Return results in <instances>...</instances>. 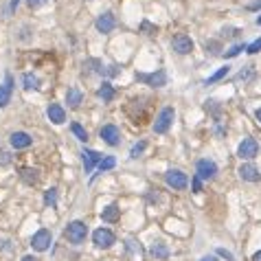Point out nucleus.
Here are the masks:
<instances>
[{
    "instance_id": "4c0bfd02",
    "label": "nucleus",
    "mask_w": 261,
    "mask_h": 261,
    "mask_svg": "<svg viewBox=\"0 0 261 261\" xmlns=\"http://www.w3.org/2000/svg\"><path fill=\"white\" fill-rule=\"evenodd\" d=\"M22 261H40V259L33 257V255H27V257H22Z\"/></svg>"
},
{
    "instance_id": "c03bdc74",
    "label": "nucleus",
    "mask_w": 261,
    "mask_h": 261,
    "mask_svg": "<svg viewBox=\"0 0 261 261\" xmlns=\"http://www.w3.org/2000/svg\"><path fill=\"white\" fill-rule=\"evenodd\" d=\"M257 24H259V27H261V15H259V18H257Z\"/></svg>"
},
{
    "instance_id": "f257e3e1",
    "label": "nucleus",
    "mask_w": 261,
    "mask_h": 261,
    "mask_svg": "<svg viewBox=\"0 0 261 261\" xmlns=\"http://www.w3.org/2000/svg\"><path fill=\"white\" fill-rule=\"evenodd\" d=\"M173 116H176L173 107H169V105H167V107H162L160 114H158V119H156V123H154V132H156V134H165L169 127H171Z\"/></svg>"
},
{
    "instance_id": "ea45409f",
    "label": "nucleus",
    "mask_w": 261,
    "mask_h": 261,
    "mask_svg": "<svg viewBox=\"0 0 261 261\" xmlns=\"http://www.w3.org/2000/svg\"><path fill=\"white\" fill-rule=\"evenodd\" d=\"M255 116H257V123H259V125H261V107H259L257 112H255Z\"/></svg>"
},
{
    "instance_id": "e433bc0d",
    "label": "nucleus",
    "mask_w": 261,
    "mask_h": 261,
    "mask_svg": "<svg viewBox=\"0 0 261 261\" xmlns=\"http://www.w3.org/2000/svg\"><path fill=\"white\" fill-rule=\"evenodd\" d=\"M217 255H222V257H226L228 261H233V255H230V253H226V250H224V248H219V250H217Z\"/></svg>"
},
{
    "instance_id": "a211bd4d",
    "label": "nucleus",
    "mask_w": 261,
    "mask_h": 261,
    "mask_svg": "<svg viewBox=\"0 0 261 261\" xmlns=\"http://www.w3.org/2000/svg\"><path fill=\"white\" fill-rule=\"evenodd\" d=\"M81 99H84V95H81L77 88H68V92H66V101H68V105L73 107V110H77V107L81 105Z\"/></svg>"
},
{
    "instance_id": "7ed1b4c3",
    "label": "nucleus",
    "mask_w": 261,
    "mask_h": 261,
    "mask_svg": "<svg viewBox=\"0 0 261 261\" xmlns=\"http://www.w3.org/2000/svg\"><path fill=\"white\" fill-rule=\"evenodd\" d=\"M136 79L138 81H145L147 86H152V88H162V86L167 84V73L162 68H158L156 73H136Z\"/></svg>"
},
{
    "instance_id": "1a4fd4ad",
    "label": "nucleus",
    "mask_w": 261,
    "mask_h": 261,
    "mask_svg": "<svg viewBox=\"0 0 261 261\" xmlns=\"http://www.w3.org/2000/svg\"><path fill=\"white\" fill-rule=\"evenodd\" d=\"M171 49L180 55H189L193 51V40L189 38L187 33H178V35H173V40H171Z\"/></svg>"
},
{
    "instance_id": "5701e85b",
    "label": "nucleus",
    "mask_w": 261,
    "mask_h": 261,
    "mask_svg": "<svg viewBox=\"0 0 261 261\" xmlns=\"http://www.w3.org/2000/svg\"><path fill=\"white\" fill-rule=\"evenodd\" d=\"M70 130H73V134H75L77 138H79L81 143H86V141H88V132H86L84 127L79 125V123H73V125H70Z\"/></svg>"
},
{
    "instance_id": "2eb2a0df",
    "label": "nucleus",
    "mask_w": 261,
    "mask_h": 261,
    "mask_svg": "<svg viewBox=\"0 0 261 261\" xmlns=\"http://www.w3.org/2000/svg\"><path fill=\"white\" fill-rule=\"evenodd\" d=\"M9 141H11V147H15V150H24V147H29L33 143V138L27 132H13Z\"/></svg>"
},
{
    "instance_id": "f3484780",
    "label": "nucleus",
    "mask_w": 261,
    "mask_h": 261,
    "mask_svg": "<svg viewBox=\"0 0 261 261\" xmlns=\"http://www.w3.org/2000/svg\"><path fill=\"white\" fill-rule=\"evenodd\" d=\"M119 217H121V209L116 204H110L107 209L101 211V219L104 222H119Z\"/></svg>"
},
{
    "instance_id": "4468645a",
    "label": "nucleus",
    "mask_w": 261,
    "mask_h": 261,
    "mask_svg": "<svg viewBox=\"0 0 261 261\" xmlns=\"http://www.w3.org/2000/svg\"><path fill=\"white\" fill-rule=\"evenodd\" d=\"M11 90H13V77L4 75V86H0V107H4L11 101Z\"/></svg>"
},
{
    "instance_id": "393cba45",
    "label": "nucleus",
    "mask_w": 261,
    "mask_h": 261,
    "mask_svg": "<svg viewBox=\"0 0 261 261\" xmlns=\"http://www.w3.org/2000/svg\"><path fill=\"white\" fill-rule=\"evenodd\" d=\"M44 204H49V207H55V204H57V189H49V191L44 193Z\"/></svg>"
},
{
    "instance_id": "c85d7f7f",
    "label": "nucleus",
    "mask_w": 261,
    "mask_h": 261,
    "mask_svg": "<svg viewBox=\"0 0 261 261\" xmlns=\"http://www.w3.org/2000/svg\"><path fill=\"white\" fill-rule=\"evenodd\" d=\"M143 150H145V141H141V143H138V145H134V147H132L130 156H132V158H138V156H141V154H143Z\"/></svg>"
},
{
    "instance_id": "9d476101",
    "label": "nucleus",
    "mask_w": 261,
    "mask_h": 261,
    "mask_svg": "<svg viewBox=\"0 0 261 261\" xmlns=\"http://www.w3.org/2000/svg\"><path fill=\"white\" fill-rule=\"evenodd\" d=\"M99 136L104 138L110 147H116L121 143V132H119V127L116 125H104L101 127V132H99Z\"/></svg>"
},
{
    "instance_id": "6ab92c4d",
    "label": "nucleus",
    "mask_w": 261,
    "mask_h": 261,
    "mask_svg": "<svg viewBox=\"0 0 261 261\" xmlns=\"http://www.w3.org/2000/svg\"><path fill=\"white\" fill-rule=\"evenodd\" d=\"M22 180L27 182V184H35L40 180V169H35V167H24L22 169Z\"/></svg>"
},
{
    "instance_id": "c756f323",
    "label": "nucleus",
    "mask_w": 261,
    "mask_h": 261,
    "mask_svg": "<svg viewBox=\"0 0 261 261\" xmlns=\"http://www.w3.org/2000/svg\"><path fill=\"white\" fill-rule=\"evenodd\" d=\"M191 187H193V193H200V191H202V180H200L198 176H193V180H191Z\"/></svg>"
},
{
    "instance_id": "f704fd0d",
    "label": "nucleus",
    "mask_w": 261,
    "mask_h": 261,
    "mask_svg": "<svg viewBox=\"0 0 261 261\" xmlns=\"http://www.w3.org/2000/svg\"><path fill=\"white\" fill-rule=\"evenodd\" d=\"M141 29H143V31H152V33H156V27H154V24H150V22H143Z\"/></svg>"
},
{
    "instance_id": "a19ab883",
    "label": "nucleus",
    "mask_w": 261,
    "mask_h": 261,
    "mask_svg": "<svg viewBox=\"0 0 261 261\" xmlns=\"http://www.w3.org/2000/svg\"><path fill=\"white\" fill-rule=\"evenodd\" d=\"M253 261H261V250H259V253H255V255H253Z\"/></svg>"
},
{
    "instance_id": "4be33fe9",
    "label": "nucleus",
    "mask_w": 261,
    "mask_h": 261,
    "mask_svg": "<svg viewBox=\"0 0 261 261\" xmlns=\"http://www.w3.org/2000/svg\"><path fill=\"white\" fill-rule=\"evenodd\" d=\"M152 255H154V257H158V259H167L169 257V248H167L165 244L158 242V244L152 246Z\"/></svg>"
},
{
    "instance_id": "ddd939ff",
    "label": "nucleus",
    "mask_w": 261,
    "mask_h": 261,
    "mask_svg": "<svg viewBox=\"0 0 261 261\" xmlns=\"http://www.w3.org/2000/svg\"><path fill=\"white\" fill-rule=\"evenodd\" d=\"M239 178L246 182H259L261 180V173L259 169L255 165H250V162H244L242 167H239Z\"/></svg>"
},
{
    "instance_id": "412c9836",
    "label": "nucleus",
    "mask_w": 261,
    "mask_h": 261,
    "mask_svg": "<svg viewBox=\"0 0 261 261\" xmlns=\"http://www.w3.org/2000/svg\"><path fill=\"white\" fill-rule=\"evenodd\" d=\"M97 95H99L104 101H112V99H114V88H112V86L105 81V84L101 86L99 90H97Z\"/></svg>"
},
{
    "instance_id": "c9c22d12",
    "label": "nucleus",
    "mask_w": 261,
    "mask_h": 261,
    "mask_svg": "<svg viewBox=\"0 0 261 261\" xmlns=\"http://www.w3.org/2000/svg\"><path fill=\"white\" fill-rule=\"evenodd\" d=\"M222 33H224V38H226V35L228 38H233V35H237V29H224Z\"/></svg>"
},
{
    "instance_id": "f8f14e48",
    "label": "nucleus",
    "mask_w": 261,
    "mask_h": 261,
    "mask_svg": "<svg viewBox=\"0 0 261 261\" xmlns=\"http://www.w3.org/2000/svg\"><path fill=\"white\" fill-rule=\"evenodd\" d=\"M81 158H84L86 173H90L92 169H95V165H99V162L104 160V156H101L99 152H95V150H84V152H81Z\"/></svg>"
},
{
    "instance_id": "473e14b6",
    "label": "nucleus",
    "mask_w": 261,
    "mask_h": 261,
    "mask_svg": "<svg viewBox=\"0 0 261 261\" xmlns=\"http://www.w3.org/2000/svg\"><path fill=\"white\" fill-rule=\"evenodd\" d=\"M105 75H107V77L119 75V66H107V68H105Z\"/></svg>"
},
{
    "instance_id": "58836bf2",
    "label": "nucleus",
    "mask_w": 261,
    "mask_h": 261,
    "mask_svg": "<svg viewBox=\"0 0 261 261\" xmlns=\"http://www.w3.org/2000/svg\"><path fill=\"white\" fill-rule=\"evenodd\" d=\"M248 9H261V0H259V2H253Z\"/></svg>"
},
{
    "instance_id": "dca6fc26",
    "label": "nucleus",
    "mask_w": 261,
    "mask_h": 261,
    "mask_svg": "<svg viewBox=\"0 0 261 261\" xmlns=\"http://www.w3.org/2000/svg\"><path fill=\"white\" fill-rule=\"evenodd\" d=\"M46 114H49L51 123H55V125H61V123L66 121V112H64V107L57 105V104H51V105H49V110H46Z\"/></svg>"
},
{
    "instance_id": "a878e982",
    "label": "nucleus",
    "mask_w": 261,
    "mask_h": 261,
    "mask_svg": "<svg viewBox=\"0 0 261 261\" xmlns=\"http://www.w3.org/2000/svg\"><path fill=\"white\" fill-rule=\"evenodd\" d=\"M116 165V160H114V156H105L104 158V160H101L99 162V171L101 173H104V171H107V169H112V167H114Z\"/></svg>"
},
{
    "instance_id": "6e6552de",
    "label": "nucleus",
    "mask_w": 261,
    "mask_h": 261,
    "mask_svg": "<svg viewBox=\"0 0 261 261\" xmlns=\"http://www.w3.org/2000/svg\"><path fill=\"white\" fill-rule=\"evenodd\" d=\"M92 242H95L97 248H110V246L116 242V237L110 228H97L95 233H92Z\"/></svg>"
},
{
    "instance_id": "423d86ee",
    "label": "nucleus",
    "mask_w": 261,
    "mask_h": 261,
    "mask_svg": "<svg viewBox=\"0 0 261 261\" xmlns=\"http://www.w3.org/2000/svg\"><path fill=\"white\" fill-rule=\"evenodd\" d=\"M215 173H217V165H215L213 160H209V158H202V160H198L196 176L200 178V180H213Z\"/></svg>"
},
{
    "instance_id": "2f4dec72",
    "label": "nucleus",
    "mask_w": 261,
    "mask_h": 261,
    "mask_svg": "<svg viewBox=\"0 0 261 261\" xmlns=\"http://www.w3.org/2000/svg\"><path fill=\"white\" fill-rule=\"evenodd\" d=\"M46 2V0H27V4L31 9H38V7H42V4Z\"/></svg>"
},
{
    "instance_id": "9b49d317",
    "label": "nucleus",
    "mask_w": 261,
    "mask_h": 261,
    "mask_svg": "<svg viewBox=\"0 0 261 261\" xmlns=\"http://www.w3.org/2000/svg\"><path fill=\"white\" fill-rule=\"evenodd\" d=\"M95 27H97V31H99V33H110V31L116 27V18H114V13H112V11L101 13L99 18H97Z\"/></svg>"
},
{
    "instance_id": "20e7f679",
    "label": "nucleus",
    "mask_w": 261,
    "mask_h": 261,
    "mask_svg": "<svg viewBox=\"0 0 261 261\" xmlns=\"http://www.w3.org/2000/svg\"><path fill=\"white\" fill-rule=\"evenodd\" d=\"M165 182H167L171 189H178V191H182V189L189 187L187 173H182L180 169H169V171L165 173Z\"/></svg>"
},
{
    "instance_id": "f03ea898",
    "label": "nucleus",
    "mask_w": 261,
    "mask_h": 261,
    "mask_svg": "<svg viewBox=\"0 0 261 261\" xmlns=\"http://www.w3.org/2000/svg\"><path fill=\"white\" fill-rule=\"evenodd\" d=\"M86 235H88V226L84 222H70L66 226V237H68L70 244H81L86 239Z\"/></svg>"
},
{
    "instance_id": "cd10ccee",
    "label": "nucleus",
    "mask_w": 261,
    "mask_h": 261,
    "mask_svg": "<svg viewBox=\"0 0 261 261\" xmlns=\"http://www.w3.org/2000/svg\"><path fill=\"white\" fill-rule=\"evenodd\" d=\"M259 51H261V38H257L253 44H248V46H246V53H250V55L259 53Z\"/></svg>"
},
{
    "instance_id": "72a5a7b5",
    "label": "nucleus",
    "mask_w": 261,
    "mask_h": 261,
    "mask_svg": "<svg viewBox=\"0 0 261 261\" xmlns=\"http://www.w3.org/2000/svg\"><path fill=\"white\" fill-rule=\"evenodd\" d=\"M250 68H253V66H248V70H242V73L237 75V79H248V77H253V70Z\"/></svg>"
},
{
    "instance_id": "0eeeda50",
    "label": "nucleus",
    "mask_w": 261,
    "mask_h": 261,
    "mask_svg": "<svg viewBox=\"0 0 261 261\" xmlns=\"http://www.w3.org/2000/svg\"><path fill=\"white\" fill-rule=\"evenodd\" d=\"M257 154H259V145H257V141H255V138H244V141L239 143L237 156L242 158V160H253Z\"/></svg>"
},
{
    "instance_id": "bb28decb",
    "label": "nucleus",
    "mask_w": 261,
    "mask_h": 261,
    "mask_svg": "<svg viewBox=\"0 0 261 261\" xmlns=\"http://www.w3.org/2000/svg\"><path fill=\"white\" fill-rule=\"evenodd\" d=\"M242 51H246V46H244V44H235L233 49H228L226 53H224V57H226V59H230V57H237V55L242 53Z\"/></svg>"
},
{
    "instance_id": "79ce46f5",
    "label": "nucleus",
    "mask_w": 261,
    "mask_h": 261,
    "mask_svg": "<svg viewBox=\"0 0 261 261\" xmlns=\"http://www.w3.org/2000/svg\"><path fill=\"white\" fill-rule=\"evenodd\" d=\"M18 2H20V0H11V11H13L15 7H18Z\"/></svg>"
},
{
    "instance_id": "b1692460",
    "label": "nucleus",
    "mask_w": 261,
    "mask_h": 261,
    "mask_svg": "<svg viewBox=\"0 0 261 261\" xmlns=\"http://www.w3.org/2000/svg\"><path fill=\"white\" fill-rule=\"evenodd\" d=\"M226 75H228V66H224V68H219L215 75H211V77H209V79L204 81V84H207V86H211V84H215V81L224 79V77H226Z\"/></svg>"
},
{
    "instance_id": "39448f33",
    "label": "nucleus",
    "mask_w": 261,
    "mask_h": 261,
    "mask_svg": "<svg viewBox=\"0 0 261 261\" xmlns=\"http://www.w3.org/2000/svg\"><path fill=\"white\" fill-rule=\"evenodd\" d=\"M51 242H53V235H51L49 228H42L38 230V233L31 237V248L38 250V253H44V250H49Z\"/></svg>"
},
{
    "instance_id": "7c9ffc66",
    "label": "nucleus",
    "mask_w": 261,
    "mask_h": 261,
    "mask_svg": "<svg viewBox=\"0 0 261 261\" xmlns=\"http://www.w3.org/2000/svg\"><path fill=\"white\" fill-rule=\"evenodd\" d=\"M9 162H11L9 152H0V165H9Z\"/></svg>"
},
{
    "instance_id": "37998d69",
    "label": "nucleus",
    "mask_w": 261,
    "mask_h": 261,
    "mask_svg": "<svg viewBox=\"0 0 261 261\" xmlns=\"http://www.w3.org/2000/svg\"><path fill=\"white\" fill-rule=\"evenodd\" d=\"M200 261H217L215 257H204V259H200Z\"/></svg>"
},
{
    "instance_id": "aec40b11",
    "label": "nucleus",
    "mask_w": 261,
    "mask_h": 261,
    "mask_svg": "<svg viewBox=\"0 0 261 261\" xmlns=\"http://www.w3.org/2000/svg\"><path fill=\"white\" fill-rule=\"evenodd\" d=\"M22 84H24V88L27 90H38L40 88V79L35 75H31V73H27L22 77Z\"/></svg>"
}]
</instances>
